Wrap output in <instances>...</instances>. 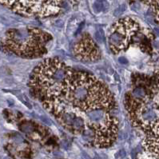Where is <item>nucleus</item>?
<instances>
[{
	"mask_svg": "<svg viewBox=\"0 0 159 159\" xmlns=\"http://www.w3.org/2000/svg\"><path fill=\"white\" fill-rule=\"evenodd\" d=\"M66 105L85 114L96 110L111 111L116 107L112 93L102 81L86 72H72L62 87Z\"/></svg>",
	"mask_w": 159,
	"mask_h": 159,
	"instance_id": "1",
	"label": "nucleus"
},
{
	"mask_svg": "<svg viewBox=\"0 0 159 159\" xmlns=\"http://www.w3.org/2000/svg\"><path fill=\"white\" fill-rule=\"evenodd\" d=\"M72 72L69 66L57 58L43 60L31 74L30 90L43 106L62 101L63 84Z\"/></svg>",
	"mask_w": 159,
	"mask_h": 159,
	"instance_id": "2",
	"label": "nucleus"
},
{
	"mask_svg": "<svg viewBox=\"0 0 159 159\" xmlns=\"http://www.w3.org/2000/svg\"><path fill=\"white\" fill-rule=\"evenodd\" d=\"M51 38L47 32L35 27L11 29L6 31L0 46L6 54L37 58L46 54Z\"/></svg>",
	"mask_w": 159,
	"mask_h": 159,
	"instance_id": "3",
	"label": "nucleus"
},
{
	"mask_svg": "<svg viewBox=\"0 0 159 159\" xmlns=\"http://www.w3.org/2000/svg\"><path fill=\"white\" fill-rule=\"evenodd\" d=\"M125 106L134 127L146 135H158V87L143 97H134L128 93Z\"/></svg>",
	"mask_w": 159,
	"mask_h": 159,
	"instance_id": "4",
	"label": "nucleus"
},
{
	"mask_svg": "<svg viewBox=\"0 0 159 159\" xmlns=\"http://www.w3.org/2000/svg\"><path fill=\"white\" fill-rule=\"evenodd\" d=\"M153 38L154 35L150 28L141 25L131 17L123 18L115 22L108 36L110 48L116 54L126 51L134 43L144 51H147L150 40Z\"/></svg>",
	"mask_w": 159,
	"mask_h": 159,
	"instance_id": "5",
	"label": "nucleus"
},
{
	"mask_svg": "<svg viewBox=\"0 0 159 159\" xmlns=\"http://www.w3.org/2000/svg\"><path fill=\"white\" fill-rule=\"evenodd\" d=\"M85 140L98 147H108L115 142L118 132V122L110 111L96 110L84 114Z\"/></svg>",
	"mask_w": 159,
	"mask_h": 159,
	"instance_id": "6",
	"label": "nucleus"
},
{
	"mask_svg": "<svg viewBox=\"0 0 159 159\" xmlns=\"http://www.w3.org/2000/svg\"><path fill=\"white\" fill-rule=\"evenodd\" d=\"M62 2L63 0H0V3L15 13L40 18L57 15Z\"/></svg>",
	"mask_w": 159,
	"mask_h": 159,
	"instance_id": "7",
	"label": "nucleus"
},
{
	"mask_svg": "<svg viewBox=\"0 0 159 159\" xmlns=\"http://www.w3.org/2000/svg\"><path fill=\"white\" fill-rule=\"evenodd\" d=\"M44 108L54 115V117L66 131L75 135L83 134L85 130L84 114L67 106L63 100L46 105Z\"/></svg>",
	"mask_w": 159,
	"mask_h": 159,
	"instance_id": "8",
	"label": "nucleus"
},
{
	"mask_svg": "<svg viewBox=\"0 0 159 159\" xmlns=\"http://www.w3.org/2000/svg\"><path fill=\"white\" fill-rule=\"evenodd\" d=\"M74 54L82 62H93L101 58V51L89 34L82 35L74 46Z\"/></svg>",
	"mask_w": 159,
	"mask_h": 159,
	"instance_id": "9",
	"label": "nucleus"
},
{
	"mask_svg": "<svg viewBox=\"0 0 159 159\" xmlns=\"http://www.w3.org/2000/svg\"><path fill=\"white\" fill-rule=\"evenodd\" d=\"M143 146L146 153L158 157V135H147L144 139Z\"/></svg>",
	"mask_w": 159,
	"mask_h": 159,
	"instance_id": "10",
	"label": "nucleus"
},
{
	"mask_svg": "<svg viewBox=\"0 0 159 159\" xmlns=\"http://www.w3.org/2000/svg\"><path fill=\"white\" fill-rule=\"evenodd\" d=\"M135 2H140L145 6L149 7V9L154 14L156 20L157 22L158 19V7H159V0H134Z\"/></svg>",
	"mask_w": 159,
	"mask_h": 159,
	"instance_id": "11",
	"label": "nucleus"
},
{
	"mask_svg": "<svg viewBox=\"0 0 159 159\" xmlns=\"http://www.w3.org/2000/svg\"><path fill=\"white\" fill-rule=\"evenodd\" d=\"M94 11H95V12L99 13V12L102 11V9H103V5H102V3H101V2H97V3H95L94 5Z\"/></svg>",
	"mask_w": 159,
	"mask_h": 159,
	"instance_id": "12",
	"label": "nucleus"
},
{
	"mask_svg": "<svg viewBox=\"0 0 159 159\" xmlns=\"http://www.w3.org/2000/svg\"><path fill=\"white\" fill-rule=\"evenodd\" d=\"M118 62L121 64H122V65H127V64H128V62H129V61L127 60V58H124V57L119 58Z\"/></svg>",
	"mask_w": 159,
	"mask_h": 159,
	"instance_id": "13",
	"label": "nucleus"
},
{
	"mask_svg": "<svg viewBox=\"0 0 159 159\" xmlns=\"http://www.w3.org/2000/svg\"><path fill=\"white\" fill-rule=\"evenodd\" d=\"M126 156V152H125L124 150H122L117 153V157H124Z\"/></svg>",
	"mask_w": 159,
	"mask_h": 159,
	"instance_id": "14",
	"label": "nucleus"
},
{
	"mask_svg": "<svg viewBox=\"0 0 159 159\" xmlns=\"http://www.w3.org/2000/svg\"><path fill=\"white\" fill-rule=\"evenodd\" d=\"M42 120H43V121L45 122L46 123V124H48V125L51 124V123H50V120L49 118H48L46 117V118H43L42 117Z\"/></svg>",
	"mask_w": 159,
	"mask_h": 159,
	"instance_id": "15",
	"label": "nucleus"
},
{
	"mask_svg": "<svg viewBox=\"0 0 159 159\" xmlns=\"http://www.w3.org/2000/svg\"><path fill=\"white\" fill-rule=\"evenodd\" d=\"M25 127H26V128H27V127H29V124H25ZM33 131V130H31V131ZM24 131V132L27 133L29 131V129H26V130H24V131Z\"/></svg>",
	"mask_w": 159,
	"mask_h": 159,
	"instance_id": "16",
	"label": "nucleus"
}]
</instances>
